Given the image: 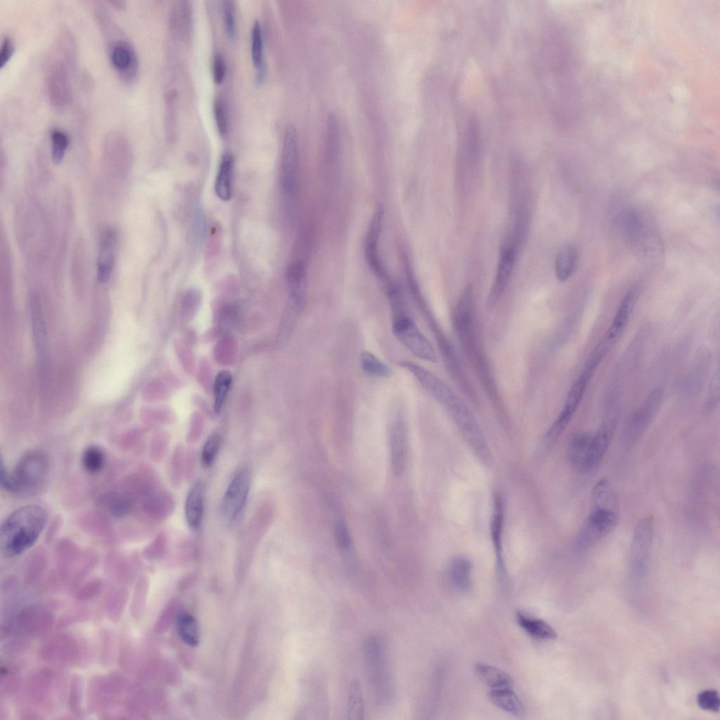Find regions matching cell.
Wrapping results in <instances>:
<instances>
[{
  "label": "cell",
  "mask_w": 720,
  "mask_h": 720,
  "mask_svg": "<svg viewBox=\"0 0 720 720\" xmlns=\"http://www.w3.org/2000/svg\"><path fill=\"white\" fill-rule=\"evenodd\" d=\"M47 518L46 511L39 505H27L13 510L1 525V554L13 557L30 548L43 532Z\"/></svg>",
  "instance_id": "1"
},
{
  "label": "cell",
  "mask_w": 720,
  "mask_h": 720,
  "mask_svg": "<svg viewBox=\"0 0 720 720\" xmlns=\"http://www.w3.org/2000/svg\"><path fill=\"white\" fill-rule=\"evenodd\" d=\"M95 15L108 40L110 64L119 77L125 83L131 82L139 71V59L133 45L124 36L105 9L98 7Z\"/></svg>",
  "instance_id": "2"
},
{
  "label": "cell",
  "mask_w": 720,
  "mask_h": 720,
  "mask_svg": "<svg viewBox=\"0 0 720 720\" xmlns=\"http://www.w3.org/2000/svg\"><path fill=\"white\" fill-rule=\"evenodd\" d=\"M49 471V459L42 450L31 449L17 461L4 490L20 496H30L43 487Z\"/></svg>",
  "instance_id": "3"
},
{
  "label": "cell",
  "mask_w": 720,
  "mask_h": 720,
  "mask_svg": "<svg viewBox=\"0 0 720 720\" xmlns=\"http://www.w3.org/2000/svg\"><path fill=\"white\" fill-rule=\"evenodd\" d=\"M599 364L598 361L588 358L581 373L572 385L561 411L542 437L540 442L542 447L550 449L565 430Z\"/></svg>",
  "instance_id": "4"
},
{
  "label": "cell",
  "mask_w": 720,
  "mask_h": 720,
  "mask_svg": "<svg viewBox=\"0 0 720 720\" xmlns=\"http://www.w3.org/2000/svg\"><path fill=\"white\" fill-rule=\"evenodd\" d=\"M459 429L465 442L476 456L486 465H491L492 457L487 440L472 413L454 394L443 406Z\"/></svg>",
  "instance_id": "5"
},
{
  "label": "cell",
  "mask_w": 720,
  "mask_h": 720,
  "mask_svg": "<svg viewBox=\"0 0 720 720\" xmlns=\"http://www.w3.org/2000/svg\"><path fill=\"white\" fill-rule=\"evenodd\" d=\"M664 392L660 387L650 390L627 419L622 433L626 447L634 446L643 435L661 408Z\"/></svg>",
  "instance_id": "6"
},
{
  "label": "cell",
  "mask_w": 720,
  "mask_h": 720,
  "mask_svg": "<svg viewBox=\"0 0 720 720\" xmlns=\"http://www.w3.org/2000/svg\"><path fill=\"white\" fill-rule=\"evenodd\" d=\"M454 328L466 355L475 362L481 353L476 343L474 330L473 288L468 284L463 290L454 314Z\"/></svg>",
  "instance_id": "7"
},
{
  "label": "cell",
  "mask_w": 720,
  "mask_h": 720,
  "mask_svg": "<svg viewBox=\"0 0 720 720\" xmlns=\"http://www.w3.org/2000/svg\"><path fill=\"white\" fill-rule=\"evenodd\" d=\"M617 224L623 237L638 253L647 257L658 245L640 210L632 207L622 209Z\"/></svg>",
  "instance_id": "8"
},
{
  "label": "cell",
  "mask_w": 720,
  "mask_h": 720,
  "mask_svg": "<svg viewBox=\"0 0 720 720\" xmlns=\"http://www.w3.org/2000/svg\"><path fill=\"white\" fill-rule=\"evenodd\" d=\"M393 311V333L398 340L416 356L436 362L437 358L432 345L408 316L406 307Z\"/></svg>",
  "instance_id": "9"
},
{
  "label": "cell",
  "mask_w": 720,
  "mask_h": 720,
  "mask_svg": "<svg viewBox=\"0 0 720 720\" xmlns=\"http://www.w3.org/2000/svg\"><path fill=\"white\" fill-rule=\"evenodd\" d=\"M582 524L575 540L579 550H586L608 534L617 526L619 516L617 510L591 508Z\"/></svg>",
  "instance_id": "10"
},
{
  "label": "cell",
  "mask_w": 720,
  "mask_h": 720,
  "mask_svg": "<svg viewBox=\"0 0 720 720\" xmlns=\"http://www.w3.org/2000/svg\"><path fill=\"white\" fill-rule=\"evenodd\" d=\"M70 64V62L62 56L53 60L47 68V95L51 105L57 110H64L72 99Z\"/></svg>",
  "instance_id": "11"
},
{
  "label": "cell",
  "mask_w": 720,
  "mask_h": 720,
  "mask_svg": "<svg viewBox=\"0 0 720 720\" xmlns=\"http://www.w3.org/2000/svg\"><path fill=\"white\" fill-rule=\"evenodd\" d=\"M298 162L297 131L294 126L289 124L284 131L281 166V190L288 198H293L296 191Z\"/></svg>",
  "instance_id": "12"
},
{
  "label": "cell",
  "mask_w": 720,
  "mask_h": 720,
  "mask_svg": "<svg viewBox=\"0 0 720 720\" xmlns=\"http://www.w3.org/2000/svg\"><path fill=\"white\" fill-rule=\"evenodd\" d=\"M251 474L247 467L240 468L233 475L222 497L221 510L229 521L235 520L243 510L249 496Z\"/></svg>",
  "instance_id": "13"
},
{
  "label": "cell",
  "mask_w": 720,
  "mask_h": 720,
  "mask_svg": "<svg viewBox=\"0 0 720 720\" xmlns=\"http://www.w3.org/2000/svg\"><path fill=\"white\" fill-rule=\"evenodd\" d=\"M712 363L709 348L702 346L695 351L684 375L681 391L688 398L698 394L705 382Z\"/></svg>",
  "instance_id": "14"
},
{
  "label": "cell",
  "mask_w": 720,
  "mask_h": 720,
  "mask_svg": "<svg viewBox=\"0 0 720 720\" xmlns=\"http://www.w3.org/2000/svg\"><path fill=\"white\" fill-rule=\"evenodd\" d=\"M653 531L651 516L642 518L635 527L631 544V564L635 573H643L645 570L652 545Z\"/></svg>",
  "instance_id": "15"
},
{
  "label": "cell",
  "mask_w": 720,
  "mask_h": 720,
  "mask_svg": "<svg viewBox=\"0 0 720 720\" xmlns=\"http://www.w3.org/2000/svg\"><path fill=\"white\" fill-rule=\"evenodd\" d=\"M82 648L77 640L68 634L57 635L41 646L40 655L46 661L72 664L79 661Z\"/></svg>",
  "instance_id": "16"
},
{
  "label": "cell",
  "mask_w": 720,
  "mask_h": 720,
  "mask_svg": "<svg viewBox=\"0 0 720 720\" xmlns=\"http://www.w3.org/2000/svg\"><path fill=\"white\" fill-rule=\"evenodd\" d=\"M641 292V284L636 283L629 288L622 297L612 321L603 338L610 347L622 336L639 299Z\"/></svg>",
  "instance_id": "17"
},
{
  "label": "cell",
  "mask_w": 720,
  "mask_h": 720,
  "mask_svg": "<svg viewBox=\"0 0 720 720\" xmlns=\"http://www.w3.org/2000/svg\"><path fill=\"white\" fill-rule=\"evenodd\" d=\"M54 624L52 612L47 608L37 605L25 606L17 617L19 629L31 636H41L49 633Z\"/></svg>",
  "instance_id": "18"
},
{
  "label": "cell",
  "mask_w": 720,
  "mask_h": 720,
  "mask_svg": "<svg viewBox=\"0 0 720 720\" xmlns=\"http://www.w3.org/2000/svg\"><path fill=\"white\" fill-rule=\"evenodd\" d=\"M615 428V419L607 418L599 427L594 435H592L586 457L579 470L589 472L593 470L600 464L612 437Z\"/></svg>",
  "instance_id": "19"
},
{
  "label": "cell",
  "mask_w": 720,
  "mask_h": 720,
  "mask_svg": "<svg viewBox=\"0 0 720 720\" xmlns=\"http://www.w3.org/2000/svg\"><path fill=\"white\" fill-rule=\"evenodd\" d=\"M516 250L514 246L507 244L501 252L494 281L485 302L488 309L496 305L508 285L515 264Z\"/></svg>",
  "instance_id": "20"
},
{
  "label": "cell",
  "mask_w": 720,
  "mask_h": 720,
  "mask_svg": "<svg viewBox=\"0 0 720 720\" xmlns=\"http://www.w3.org/2000/svg\"><path fill=\"white\" fill-rule=\"evenodd\" d=\"M383 210L380 207L373 216L366 232L364 250L367 262L371 268L378 276L385 280L388 277L382 265L377 248L383 221Z\"/></svg>",
  "instance_id": "21"
},
{
  "label": "cell",
  "mask_w": 720,
  "mask_h": 720,
  "mask_svg": "<svg viewBox=\"0 0 720 720\" xmlns=\"http://www.w3.org/2000/svg\"><path fill=\"white\" fill-rule=\"evenodd\" d=\"M30 314L38 366L41 371H44L47 361V330L41 303L35 295L30 299Z\"/></svg>",
  "instance_id": "22"
},
{
  "label": "cell",
  "mask_w": 720,
  "mask_h": 720,
  "mask_svg": "<svg viewBox=\"0 0 720 720\" xmlns=\"http://www.w3.org/2000/svg\"><path fill=\"white\" fill-rule=\"evenodd\" d=\"M390 440L392 468L395 475H401L405 468L407 455L406 432L401 421L396 420L392 423Z\"/></svg>",
  "instance_id": "23"
},
{
  "label": "cell",
  "mask_w": 720,
  "mask_h": 720,
  "mask_svg": "<svg viewBox=\"0 0 720 720\" xmlns=\"http://www.w3.org/2000/svg\"><path fill=\"white\" fill-rule=\"evenodd\" d=\"M470 561L464 557L453 558L447 565L446 577L449 585L456 592L465 593L471 586Z\"/></svg>",
  "instance_id": "24"
},
{
  "label": "cell",
  "mask_w": 720,
  "mask_h": 720,
  "mask_svg": "<svg viewBox=\"0 0 720 720\" xmlns=\"http://www.w3.org/2000/svg\"><path fill=\"white\" fill-rule=\"evenodd\" d=\"M205 506L203 484L198 481L190 489L185 502V518L188 527L197 530L201 525Z\"/></svg>",
  "instance_id": "25"
},
{
  "label": "cell",
  "mask_w": 720,
  "mask_h": 720,
  "mask_svg": "<svg viewBox=\"0 0 720 720\" xmlns=\"http://www.w3.org/2000/svg\"><path fill=\"white\" fill-rule=\"evenodd\" d=\"M116 233L112 229H105L101 238L98 259V280L107 282L111 275L114 261Z\"/></svg>",
  "instance_id": "26"
},
{
  "label": "cell",
  "mask_w": 720,
  "mask_h": 720,
  "mask_svg": "<svg viewBox=\"0 0 720 720\" xmlns=\"http://www.w3.org/2000/svg\"><path fill=\"white\" fill-rule=\"evenodd\" d=\"M234 158L232 154L223 155L216 176L214 190L217 197L223 200H230L232 195V182Z\"/></svg>",
  "instance_id": "27"
},
{
  "label": "cell",
  "mask_w": 720,
  "mask_h": 720,
  "mask_svg": "<svg viewBox=\"0 0 720 720\" xmlns=\"http://www.w3.org/2000/svg\"><path fill=\"white\" fill-rule=\"evenodd\" d=\"M487 695L489 700L501 709L515 716L524 714V705L511 688H492Z\"/></svg>",
  "instance_id": "28"
},
{
  "label": "cell",
  "mask_w": 720,
  "mask_h": 720,
  "mask_svg": "<svg viewBox=\"0 0 720 720\" xmlns=\"http://www.w3.org/2000/svg\"><path fill=\"white\" fill-rule=\"evenodd\" d=\"M503 520V502L499 496L494 500L493 514L491 518V537L496 553V565L499 574L503 577L505 574V567L502 555L501 548V532Z\"/></svg>",
  "instance_id": "29"
},
{
  "label": "cell",
  "mask_w": 720,
  "mask_h": 720,
  "mask_svg": "<svg viewBox=\"0 0 720 720\" xmlns=\"http://www.w3.org/2000/svg\"><path fill=\"white\" fill-rule=\"evenodd\" d=\"M518 625L529 636L543 640H553L557 637L555 631L545 621L532 617L522 611L516 613Z\"/></svg>",
  "instance_id": "30"
},
{
  "label": "cell",
  "mask_w": 720,
  "mask_h": 720,
  "mask_svg": "<svg viewBox=\"0 0 720 720\" xmlns=\"http://www.w3.org/2000/svg\"><path fill=\"white\" fill-rule=\"evenodd\" d=\"M335 539L339 549L345 568L349 574L354 573L356 563L352 551V541L345 523L338 521L335 525Z\"/></svg>",
  "instance_id": "31"
},
{
  "label": "cell",
  "mask_w": 720,
  "mask_h": 720,
  "mask_svg": "<svg viewBox=\"0 0 720 720\" xmlns=\"http://www.w3.org/2000/svg\"><path fill=\"white\" fill-rule=\"evenodd\" d=\"M475 672L481 681L491 688H512L513 685V679L508 674L487 664H476Z\"/></svg>",
  "instance_id": "32"
},
{
  "label": "cell",
  "mask_w": 720,
  "mask_h": 720,
  "mask_svg": "<svg viewBox=\"0 0 720 720\" xmlns=\"http://www.w3.org/2000/svg\"><path fill=\"white\" fill-rule=\"evenodd\" d=\"M578 252L572 244L565 245L559 250L555 259V275L560 282L567 281L575 271Z\"/></svg>",
  "instance_id": "33"
},
{
  "label": "cell",
  "mask_w": 720,
  "mask_h": 720,
  "mask_svg": "<svg viewBox=\"0 0 720 720\" xmlns=\"http://www.w3.org/2000/svg\"><path fill=\"white\" fill-rule=\"evenodd\" d=\"M592 435L580 432L574 435L569 442L567 456L570 463L578 470L581 467L588 453Z\"/></svg>",
  "instance_id": "34"
},
{
  "label": "cell",
  "mask_w": 720,
  "mask_h": 720,
  "mask_svg": "<svg viewBox=\"0 0 720 720\" xmlns=\"http://www.w3.org/2000/svg\"><path fill=\"white\" fill-rule=\"evenodd\" d=\"M591 508L617 509L613 489L607 478L600 479L593 486L591 491Z\"/></svg>",
  "instance_id": "35"
},
{
  "label": "cell",
  "mask_w": 720,
  "mask_h": 720,
  "mask_svg": "<svg viewBox=\"0 0 720 720\" xmlns=\"http://www.w3.org/2000/svg\"><path fill=\"white\" fill-rule=\"evenodd\" d=\"M306 267L302 261L292 262L287 269L286 279L290 297L303 298Z\"/></svg>",
  "instance_id": "36"
},
{
  "label": "cell",
  "mask_w": 720,
  "mask_h": 720,
  "mask_svg": "<svg viewBox=\"0 0 720 720\" xmlns=\"http://www.w3.org/2000/svg\"><path fill=\"white\" fill-rule=\"evenodd\" d=\"M347 719L349 720H361L364 716V706L362 691L359 682L353 679L349 687L347 702Z\"/></svg>",
  "instance_id": "37"
},
{
  "label": "cell",
  "mask_w": 720,
  "mask_h": 720,
  "mask_svg": "<svg viewBox=\"0 0 720 720\" xmlns=\"http://www.w3.org/2000/svg\"><path fill=\"white\" fill-rule=\"evenodd\" d=\"M177 629L182 641L194 647L199 642V628L194 617L188 613L181 614L177 620Z\"/></svg>",
  "instance_id": "38"
},
{
  "label": "cell",
  "mask_w": 720,
  "mask_h": 720,
  "mask_svg": "<svg viewBox=\"0 0 720 720\" xmlns=\"http://www.w3.org/2000/svg\"><path fill=\"white\" fill-rule=\"evenodd\" d=\"M129 598V592L125 588H120L109 596L106 601V613L109 619L117 623L121 619Z\"/></svg>",
  "instance_id": "39"
},
{
  "label": "cell",
  "mask_w": 720,
  "mask_h": 720,
  "mask_svg": "<svg viewBox=\"0 0 720 720\" xmlns=\"http://www.w3.org/2000/svg\"><path fill=\"white\" fill-rule=\"evenodd\" d=\"M105 463L103 451L96 445L86 447L82 455V465L84 470L91 475L101 472Z\"/></svg>",
  "instance_id": "40"
},
{
  "label": "cell",
  "mask_w": 720,
  "mask_h": 720,
  "mask_svg": "<svg viewBox=\"0 0 720 720\" xmlns=\"http://www.w3.org/2000/svg\"><path fill=\"white\" fill-rule=\"evenodd\" d=\"M102 505L116 517H124L127 515L131 509L129 499L125 496L118 493H110L103 495L101 499Z\"/></svg>",
  "instance_id": "41"
},
{
  "label": "cell",
  "mask_w": 720,
  "mask_h": 720,
  "mask_svg": "<svg viewBox=\"0 0 720 720\" xmlns=\"http://www.w3.org/2000/svg\"><path fill=\"white\" fill-rule=\"evenodd\" d=\"M360 365L364 372L371 377L384 378L391 373L390 368L370 352L361 354Z\"/></svg>",
  "instance_id": "42"
},
{
  "label": "cell",
  "mask_w": 720,
  "mask_h": 720,
  "mask_svg": "<svg viewBox=\"0 0 720 720\" xmlns=\"http://www.w3.org/2000/svg\"><path fill=\"white\" fill-rule=\"evenodd\" d=\"M231 380V375L227 371H220L215 378L214 385V407L216 412L220 411L222 404H224L225 398L229 390Z\"/></svg>",
  "instance_id": "43"
},
{
  "label": "cell",
  "mask_w": 720,
  "mask_h": 720,
  "mask_svg": "<svg viewBox=\"0 0 720 720\" xmlns=\"http://www.w3.org/2000/svg\"><path fill=\"white\" fill-rule=\"evenodd\" d=\"M51 155L55 164H59L64 158L69 145V137L62 129L53 128L51 130Z\"/></svg>",
  "instance_id": "44"
},
{
  "label": "cell",
  "mask_w": 720,
  "mask_h": 720,
  "mask_svg": "<svg viewBox=\"0 0 720 720\" xmlns=\"http://www.w3.org/2000/svg\"><path fill=\"white\" fill-rule=\"evenodd\" d=\"M221 444L219 433L212 434L205 441L201 451V463L205 468L210 467L218 455Z\"/></svg>",
  "instance_id": "45"
},
{
  "label": "cell",
  "mask_w": 720,
  "mask_h": 720,
  "mask_svg": "<svg viewBox=\"0 0 720 720\" xmlns=\"http://www.w3.org/2000/svg\"><path fill=\"white\" fill-rule=\"evenodd\" d=\"M147 586L146 580L141 579L134 589V592L130 606V612L134 619H139L144 610Z\"/></svg>",
  "instance_id": "46"
},
{
  "label": "cell",
  "mask_w": 720,
  "mask_h": 720,
  "mask_svg": "<svg viewBox=\"0 0 720 720\" xmlns=\"http://www.w3.org/2000/svg\"><path fill=\"white\" fill-rule=\"evenodd\" d=\"M251 55L255 67H259L263 61V38L261 25L256 20L252 28L251 34Z\"/></svg>",
  "instance_id": "47"
},
{
  "label": "cell",
  "mask_w": 720,
  "mask_h": 720,
  "mask_svg": "<svg viewBox=\"0 0 720 720\" xmlns=\"http://www.w3.org/2000/svg\"><path fill=\"white\" fill-rule=\"evenodd\" d=\"M82 679L79 676L76 674L72 676L68 693V706L72 713L78 715L82 712Z\"/></svg>",
  "instance_id": "48"
},
{
  "label": "cell",
  "mask_w": 720,
  "mask_h": 720,
  "mask_svg": "<svg viewBox=\"0 0 720 720\" xmlns=\"http://www.w3.org/2000/svg\"><path fill=\"white\" fill-rule=\"evenodd\" d=\"M363 648L367 662L384 658L383 643L377 635L367 636L364 641Z\"/></svg>",
  "instance_id": "49"
},
{
  "label": "cell",
  "mask_w": 720,
  "mask_h": 720,
  "mask_svg": "<svg viewBox=\"0 0 720 720\" xmlns=\"http://www.w3.org/2000/svg\"><path fill=\"white\" fill-rule=\"evenodd\" d=\"M698 706L706 711L717 712L719 710L720 700L718 692L714 689L701 691L697 697Z\"/></svg>",
  "instance_id": "50"
},
{
  "label": "cell",
  "mask_w": 720,
  "mask_h": 720,
  "mask_svg": "<svg viewBox=\"0 0 720 720\" xmlns=\"http://www.w3.org/2000/svg\"><path fill=\"white\" fill-rule=\"evenodd\" d=\"M222 11L226 32L229 38H234L236 33V24L233 1L231 0L223 1Z\"/></svg>",
  "instance_id": "51"
},
{
  "label": "cell",
  "mask_w": 720,
  "mask_h": 720,
  "mask_svg": "<svg viewBox=\"0 0 720 720\" xmlns=\"http://www.w3.org/2000/svg\"><path fill=\"white\" fill-rule=\"evenodd\" d=\"M214 114L218 131L224 135L228 129L229 121L226 103L223 98H217L214 103Z\"/></svg>",
  "instance_id": "52"
},
{
  "label": "cell",
  "mask_w": 720,
  "mask_h": 720,
  "mask_svg": "<svg viewBox=\"0 0 720 720\" xmlns=\"http://www.w3.org/2000/svg\"><path fill=\"white\" fill-rule=\"evenodd\" d=\"M719 370L716 371L714 374L709 386L707 397L705 402V409L706 411H711L714 410L719 403Z\"/></svg>",
  "instance_id": "53"
},
{
  "label": "cell",
  "mask_w": 720,
  "mask_h": 720,
  "mask_svg": "<svg viewBox=\"0 0 720 720\" xmlns=\"http://www.w3.org/2000/svg\"><path fill=\"white\" fill-rule=\"evenodd\" d=\"M101 581L98 579L91 580L81 586L75 593V598L79 600H87L95 597L101 591Z\"/></svg>",
  "instance_id": "54"
},
{
  "label": "cell",
  "mask_w": 720,
  "mask_h": 720,
  "mask_svg": "<svg viewBox=\"0 0 720 720\" xmlns=\"http://www.w3.org/2000/svg\"><path fill=\"white\" fill-rule=\"evenodd\" d=\"M89 611L86 609H76L72 612L62 617L57 623L58 629L65 628L74 623L86 619L89 617Z\"/></svg>",
  "instance_id": "55"
},
{
  "label": "cell",
  "mask_w": 720,
  "mask_h": 720,
  "mask_svg": "<svg viewBox=\"0 0 720 720\" xmlns=\"http://www.w3.org/2000/svg\"><path fill=\"white\" fill-rule=\"evenodd\" d=\"M15 50L12 39L6 35L4 37L0 49V68H3L10 60Z\"/></svg>",
  "instance_id": "56"
},
{
  "label": "cell",
  "mask_w": 720,
  "mask_h": 720,
  "mask_svg": "<svg viewBox=\"0 0 720 720\" xmlns=\"http://www.w3.org/2000/svg\"><path fill=\"white\" fill-rule=\"evenodd\" d=\"M213 79L216 84L223 82L226 72V66L223 56L217 53L213 60Z\"/></svg>",
  "instance_id": "57"
},
{
  "label": "cell",
  "mask_w": 720,
  "mask_h": 720,
  "mask_svg": "<svg viewBox=\"0 0 720 720\" xmlns=\"http://www.w3.org/2000/svg\"><path fill=\"white\" fill-rule=\"evenodd\" d=\"M108 2L119 10H124L126 7V3L123 0H110Z\"/></svg>",
  "instance_id": "58"
}]
</instances>
